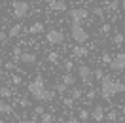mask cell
<instances>
[{
  "instance_id": "1",
  "label": "cell",
  "mask_w": 125,
  "mask_h": 123,
  "mask_svg": "<svg viewBox=\"0 0 125 123\" xmlns=\"http://www.w3.org/2000/svg\"><path fill=\"white\" fill-rule=\"evenodd\" d=\"M29 93H31V97L34 100H38V102H51L55 97L53 91H49L46 89V85H44V78L38 76L34 82L29 83Z\"/></svg>"
},
{
  "instance_id": "2",
  "label": "cell",
  "mask_w": 125,
  "mask_h": 123,
  "mask_svg": "<svg viewBox=\"0 0 125 123\" xmlns=\"http://www.w3.org/2000/svg\"><path fill=\"white\" fill-rule=\"evenodd\" d=\"M123 91H125V85L121 83V82H116V80H112L110 76L101 78V97L104 100H110L114 95L123 93Z\"/></svg>"
},
{
  "instance_id": "3",
  "label": "cell",
  "mask_w": 125,
  "mask_h": 123,
  "mask_svg": "<svg viewBox=\"0 0 125 123\" xmlns=\"http://www.w3.org/2000/svg\"><path fill=\"white\" fill-rule=\"evenodd\" d=\"M70 34H72V40H74L76 44H85L87 40H89V36H87V32L83 31V27H82V23H78V21H72V27H70Z\"/></svg>"
},
{
  "instance_id": "4",
  "label": "cell",
  "mask_w": 125,
  "mask_h": 123,
  "mask_svg": "<svg viewBox=\"0 0 125 123\" xmlns=\"http://www.w3.org/2000/svg\"><path fill=\"white\" fill-rule=\"evenodd\" d=\"M108 66L114 70V72H121V70L125 68V55L123 53H117L114 59H110Z\"/></svg>"
},
{
  "instance_id": "5",
  "label": "cell",
  "mask_w": 125,
  "mask_h": 123,
  "mask_svg": "<svg viewBox=\"0 0 125 123\" xmlns=\"http://www.w3.org/2000/svg\"><path fill=\"white\" fill-rule=\"evenodd\" d=\"M27 13H29V4H27L25 0H19V2L13 4V15H15L17 19L27 17Z\"/></svg>"
},
{
  "instance_id": "6",
  "label": "cell",
  "mask_w": 125,
  "mask_h": 123,
  "mask_svg": "<svg viewBox=\"0 0 125 123\" xmlns=\"http://www.w3.org/2000/svg\"><path fill=\"white\" fill-rule=\"evenodd\" d=\"M78 74H80V80H82L83 83H89V82L93 80V70L89 68L87 64H80L78 66Z\"/></svg>"
},
{
  "instance_id": "7",
  "label": "cell",
  "mask_w": 125,
  "mask_h": 123,
  "mask_svg": "<svg viewBox=\"0 0 125 123\" xmlns=\"http://www.w3.org/2000/svg\"><path fill=\"white\" fill-rule=\"evenodd\" d=\"M68 15H70L72 21H78V23H82L83 19H87L89 11H87L85 8H76V10H70V11H68Z\"/></svg>"
},
{
  "instance_id": "8",
  "label": "cell",
  "mask_w": 125,
  "mask_h": 123,
  "mask_svg": "<svg viewBox=\"0 0 125 123\" xmlns=\"http://www.w3.org/2000/svg\"><path fill=\"white\" fill-rule=\"evenodd\" d=\"M46 38H47L49 44H62V42H64V36H62L61 31H49L46 34Z\"/></svg>"
},
{
  "instance_id": "9",
  "label": "cell",
  "mask_w": 125,
  "mask_h": 123,
  "mask_svg": "<svg viewBox=\"0 0 125 123\" xmlns=\"http://www.w3.org/2000/svg\"><path fill=\"white\" fill-rule=\"evenodd\" d=\"M72 55H74V57H87V55H89V49H87V47H83V44H78V46L76 47H72Z\"/></svg>"
},
{
  "instance_id": "10",
  "label": "cell",
  "mask_w": 125,
  "mask_h": 123,
  "mask_svg": "<svg viewBox=\"0 0 125 123\" xmlns=\"http://www.w3.org/2000/svg\"><path fill=\"white\" fill-rule=\"evenodd\" d=\"M19 59H21L25 64H34V62H36V55L31 53V51H23V53H19Z\"/></svg>"
},
{
  "instance_id": "11",
  "label": "cell",
  "mask_w": 125,
  "mask_h": 123,
  "mask_svg": "<svg viewBox=\"0 0 125 123\" xmlns=\"http://www.w3.org/2000/svg\"><path fill=\"white\" fill-rule=\"evenodd\" d=\"M89 115L93 117V121H102V117H104V108L102 106H95L91 112H89Z\"/></svg>"
},
{
  "instance_id": "12",
  "label": "cell",
  "mask_w": 125,
  "mask_h": 123,
  "mask_svg": "<svg viewBox=\"0 0 125 123\" xmlns=\"http://www.w3.org/2000/svg\"><path fill=\"white\" fill-rule=\"evenodd\" d=\"M47 4H49V10H53V11H64L66 10V4L61 2V0H51Z\"/></svg>"
},
{
  "instance_id": "13",
  "label": "cell",
  "mask_w": 125,
  "mask_h": 123,
  "mask_svg": "<svg viewBox=\"0 0 125 123\" xmlns=\"http://www.w3.org/2000/svg\"><path fill=\"white\" fill-rule=\"evenodd\" d=\"M21 32H23V25H13V27L10 29L8 36L10 38H17V36H21Z\"/></svg>"
},
{
  "instance_id": "14",
  "label": "cell",
  "mask_w": 125,
  "mask_h": 123,
  "mask_svg": "<svg viewBox=\"0 0 125 123\" xmlns=\"http://www.w3.org/2000/svg\"><path fill=\"white\" fill-rule=\"evenodd\" d=\"M121 6V0H108V2H104V10L108 11V10H117Z\"/></svg>"
},
{
  "instance_id": "15",
  "label": "cell",
  "mask_w": 125,
  "mask_h": 123,
  "mask_svg": "<svg viewBox=\"0 0 125 123\" xmlns=\"http://www.w3.org/2000/svg\"><path fill=\"white\" fill-rule=\"evenodd\" d=\"M62 83L66 85V87H70V85L76 83V78H74V74H70V72H66L64 76H62Z\"/></svg>"
},
{
  "instance_id": "16",
  "label": "cell",
  "mask_w": 125,
  "mask_h": 123,
  "mask_svg": "<svg viewBox=\"0 0 125 123\" xmlns=\"http://www.w3.org/2000/svg\"><path fill=\"white\" fill-rule=\"evenodd\" d=\"M11 112H13L11 104H8V102H2V100H0V114H2V115H8V114H11Z\"/></svg>"
},
{
  "instance_id": "17",
  "label": "cell",
  "mask_w": 125,
  "mask_h": 123,
  "mask_svg": "<svg viewBox=\"0 0 125 123\" xmlns=\"http://www.w3.org/2000/svg\"><path fill=\"white\" fill-rule=\"evenodd\" d=\"M29 32H31V34H42V32H44V25L42 23H34L31 29H29Z\"/></svg>"
},
{
  "instance_id": "18",
  "label": "cell",
  "mask_w": 125,
  "mask_h": 123,
  "mask_svg": "<svg viewBox=\"0 0 125 123\" xmlns=\"http://www.w3.org/2000/svg\"><path fill=\"white\" fill-rule=\"evenodd\" d=\"M40 117H42V123H53V114H49V112H42Z\"/></svg>"
},
{
  "instance_id": "19",
  "label": "cell",
  "mask_w": 125,
  "mask_h": 123,
  "mask_svg": "<svg viewBox=\"0 0 125 123\" xmlns=\"http://www.w3.org/2000/svg\"><path fill=\"white\" fill-rule=\"evenodd\" d=\"M114 44H116L117 47L121 46V44H123V34H121V32H114Z\"/></svg>"
},
{
  "instance_id": "20",
  "label": "cell",
  "mask_w": 125,
  "mask_h": 123,
  "mask_svg": "<svg viewBox=\"0 0 125 123\" xmlns=\"http://www.w3.org/2000/svg\"><path fill=\"white\" fill-rule=\"evenodd\" d=\"M0 97H2V99H10V97H11L10 87H0Z\"/></svg>"
},
{
  "instance_id": "21",
  "label": "cell",
  "mask_w": 125,
  "mask_h": 123,
  "mask_svg": "<svg viewBox=\"0 0 125 123\" xmlns=\"http://www.w3.org/2000/svg\"><path fill=\"white\" fill-rule=\"evenodd\" d=\"M80 97H82V91H80V89H72V93H70V99H72V100H78Z\"/></svg>"
},
{
  "instance_id": "22",
  "label": "cell",
  "mask_w": 125,
  "mask_h": 123,
  "mask_svg": "<svg viewBox=\"0 0 125 123\" xmlns=\"http://www.w3.org/2000/svg\"><path fill=\"white\" fill-rule=\"evenodd\" d=\"M62 68L66 70V72H70V70L74 68V62H72V61H64V62H62Z\"/></svg>"
},
{
  "instance_id": "23",
  "label": "cell",
  "mask_w": 125,
  "mask_h": 123,
  "mask_svg": "<svg viewBox=\"0 0 125 123\" xmlns=\"http://www.w3.org/2000/svg\"><path fill=\"white\" fill-rule=\"evenodd\" d=\"M47 59H49V62H57V61H59V53H55V51H51V53L47 55Z\"/></svg>"
},
{
  "instance_id": "24",
  "label": "cell",
  "mask_w": 125,
  "mask_h": 123,
  "mask_svg": "<svg viewBox=\"0 0 125 123\" xmlns=\"http://www.w3.org/2000/svg\"><path fill=\"white\" fill-rule=\"evenodd\" d=\"M93 76L97 78V80H101V78L104 76V70H102V68H95L93 70Z\"/></svg>"
},
{
  "instance_id": "25",
  "label": "cell",
  "mask_w": 125,
  "mask_h": 123,
  "mask_svg": "<svg viewBox=\"0 0 125 123\" xmlns=\"http://www.w3.org/2000/svg\"><path fill=\"white\" fill-rule=\"evenodd\" d=\"M80 119H82V121H85L87 117H89V112H87V110H80Z\"/></svg>"
},
{
  "instance_id": "26",
  "label": "cell",
  "mask_w": 125,
  "mask_h": 123,
  "mask_svg": "<svg viewBox=\"0 0 125 123\" xmlns=\"http://www.w3.org/2000/svg\"><path fill=\"white\" fill-rule=\"evenodd\" d=\"M66 89H68V87H66V85L62 83V82H61V83H59V85H57V91L61 93V95H64V93H66Z\"/></svg>"
},
{
  "instance_id": "27",
  "label": "cell",
  "mask_w": 125,
  "mask_h": 123,
  "mask_svg": "<svg viewBox=\"0 0 125 123\" xmlns=\"http://www.w3.org/2000/svg\"><path fill=\"white\" fill-rule=\"evenodd\" d=\"M108 119H110V121H116V119H117V112H116V110L108 112Z\"/></svg>"
},
{
  "instance_id": "28",
  "label": "cell",
  "mask_w": 125,
  "mask_h": 123,
  "mask_svg": "<svg viewBox=\"0 0 125 123\" xmlns=\"http://www.w3.org/2000/svg\"><path fill=\"white\" fill-rule=\"evenodd\" d=\"M93 13H95V15H99V17H102L104 10H102V8H95V10H93Z\"/></svg>"
},
{
  "instance_id": "29",
  "label": "cell",
  "mask_w": 125,
  "mask_h": 123,
  "mask_svg": "<svg viewBox=\"0 0 125 123\" xmlns=\"http://www.w3.org/2000/svg\"><path fill=\"white\" fill-rule=\"evenodd\" d=\"M62 102H64V106H68V108H70L72 104H74V100H72V99H64Z\"/></svg>"
},
{
  "instance_id": "30",
  "label": "cell",
  "mask_w": 125,
  "mask_h": 123,
  "mask_svg": "<svg viewBox=\"0 0 125 123\" xmlns=\"http://www.w3.org/2000/svg\"><path fill=\"white\" fill-rule=\"evenodd\" d=\"M110 59H112V57H110L108 53H104V55H102V62H110Z\"/></svg>"
},
{
  "instance_id": "31",
  "label": "cell",
  "mask_w": 125,
  "mask_h": 123,
  "mask_svg": "<svg viewBox=\"0 0 125 123\" xmlns=\"http://www.w3.org/2000/svg\"><path fill=\"white\" fill-rule=\"evenodd\" d=\"M21 123H38V119H36V117H32V119H23Z\"/></svg>"
},
{
  "instance_id": "32",
  "label": "cell",
  "mask_w": 125,
  "mask_h": 123,
  "mask_svg": "<svg viewBox=\"0 0 125 123\" xmlns=\"http://www.w3.org/2000/svg\"><path fill=\"white\" fill-rule=\"evenodd\" d=\"M11 82H13V83H17V85H19V83H21V78H19V76H13V78H11Z\"/></svg>"
},
{
  "instance_id": "33",
  "label": "cell",
  "mask_w": 125,
  "mask_h": 123,
  "mask_svg": "<svg viewBox=\"0 0 125 123\" xmlns=\"http://www.w3.org/2000/svg\"><path fill=\"white\" fill-rule=\"evenodd\" d=\"M34 112H36V115H40L42 112H44V108H42V106H36V108H34Z\"/></svg>"
},
{
  "instance_id": "34",
  "label": "cell",
  "mask_w": 125,
  "mask_h": 123,
  "mask_svg": "<svg viewBox=\"0 0 125 123\" xmlns=\"http://www.w3.org/2000/svg\"><path fill=\"white\" fill-rule=\"evenodd\" d=\"M101 31H102V32H108V31H110V25H102Z\"/></svg>"
},
{
  "instance_id": "35",
  "label": "cell",
  "mask_w": 125,
  "mask_h": 123,
  "mask_svg": "<svg viewBox=\"0 0 125 123\" xmlns=\"http://www.w3.org/2000/svg\"><path fill=\"white\" fill-rule=\"evenodd\" d=\"M6 68L11 70V68H15V64H13V62H6Z\"/></svg>"
},
{
  "instance_id": "36",
  "label": "cell",
  "mask_w": 125,
  "mask_h": 123,
  "mask_svg": "<svg viewBox=\"0 0 125 123\" xmlns=\"http://www.w3.org/2000/svg\"><path fill=\"white\" fill-rule=\"evenodd\" d=\"M64 123H80V121H78V119H66Z\"/></svg>"
},
{
  "instance_id": "37",
  "label": "cell",
  "mask_w": 125,
  "mask_h": 123,
  "mask_svg": "<svg viewBox=\"0 0 125 123\" xmlns=\"http://www.w3.org/2000/svg\"><path fill=\"white\" fill-rule=\"evenodd\" d=\"M44 2H51V0H44Z\"/></svg>"
},
{
  "instance_id": "38",
  "label": "cell",
  "mask_w": 125,
  "mask_h": 123,
  "mask_svg": "<svg viewBox=\"0 0 125 123\" xmlns=\"http://www.w3.org/2000/svg\"><path fill=\"white\" fill-rule=\"evenodd\" d=\"M0 123H6V121H2V119H0Z\"/></svg>"
},
{
  "instance_id": "39",
  "label": "cell",
  "mask_w": 125,
  "mask_h": 123,
  "mask_svg": "<svg viewBox=\"0 0 125 123\" xmlns=\"http://www.w3.org/2000/svg\"><path fill=\"white\" fill-rule=\"evenodd\" d=\"M83 123H89V121H87V119H85V121H83Z\"/></svg>"
}]
</instances>
